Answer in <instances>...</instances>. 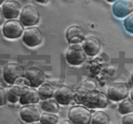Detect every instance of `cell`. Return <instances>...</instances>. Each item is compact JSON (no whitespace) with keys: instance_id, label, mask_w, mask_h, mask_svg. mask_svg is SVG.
Returning a JSON list of instances; mask_svg holds the SVG:
<instances>
[{"instance_id":"cell-28","label":"cell","mask_w":133,"mask_h":124,"mask_svg":"<svg viewBox=\"0 0 133 124\" xmlns=\"http://www.w3.org/2000/svg\"><path fill=\"white\" fill-rule=\"evenodd\" d=\"M60 124H74L70 120H64Z\"/></svg>"},{"instance_id":"cell-20","label":"cell","mask_w":133,"mask_h":124,"mask_svg":"<svg viewBox=\"0 0 133 124\" xmlns=\"http://www.w3.org/2000/svg\"><path fill=\"white\" fill-rule=\"evenodd\" d=\"M42 111L51 113H57L59 111V103L55 100V99L49 98L44 100L41 105Z\"/></svg>"},{"instance_id":"cell-32","label":"cell","mask_w":133,"mask_h":124,"mask_svg":"<svg viewBox=\"0 0 133 124\" xmlns=\"http://www.w3.org/2000/svg\"><path fill=\"white\" fill-rule=\"evenodd\" d=\"M31 124H42L41 123H39V122H37V121H36V122H34V123H31Z\"/></svg>"},{"instance_id":"cell-12","label":"cell","mask_w":133,"mask_h":124,"mask_svg":"<svg viewBox=\"0 0 133 124\" xmlns=\"http://www.w3.org/2000/svg\"><path fill=\"white\" fill-rule=\"evenodd\" d=\"M112 11L117 18L129 15L133 12V0H118L113 5Z\"/></svg>"},{"instance_id":"cell-7","label":"cell","mask_w":133,"mask_h":124,"mask_svg":"<svg viewBox=\"0 0 133 124\" xmlns=\"http://www.w3.org/2000/svg\"><path fill=\"white\" fill-rule=\"evenodd\" d=\"M24 32V25L18 19H9L3 27V34L8 39H16Z\"/></svg>"},{"instance_id":"cell-9","label":"cell","mask_w":133,"mask_h":124,"mask_svg":"<svg viewBox=\"0 0 133 124\" xmlns=\"http://www.w3.org/2000/svg\"><path fill=\"white\" fill-rule=\"evenodd\" d=\"M24 74V68L22 65L16 63H9L4 68L3 78L6 83L12 85Z\"/></svg>"},{"instance_id":"cell-33","label":"cell","mask_w":133,"mask_h":124,"mask_svg":"<svg viewBox=\"0 0 133 124\" xmlns=\"http://www.w3.org/2000/svg\"><path fill=\"white\" fill-rule=\"evenodd\" d=\"M131 81H132V83H133V72L132 73V75H131Z\"/></svg>"},{"instance_id":"cell-5","label":"cell","mask_w":133,"mask_h":124,"mask_svg":"<svg viewBox=\"0 0 133 124\" xmlns=\"http://www.w3.org/2000/svg\"><path fill=\"white\" fill-rule=\"evenodd\" d=\"M42 114V109L36 103L25 105L21 108L19 116L23 121L28 123L39 121Z\"/></svg>"},{"instance_id":"cell-18","label":"cell","mask_w":133,"mask_h":124,"mask_svg":"<svg viewBox=\"0 0 133 124\" xmlns=\"http://www.w3.org/2000/svg\"><path fill=\"white\" fill-rule=\"evenodd\" d=\"M23 87L18 85H11L6 89L7 100L12 103H15L19 100L22 94Z\"/></svg>"},{"instance_id":"cell-35","label":"cell","mask_w":133,"mask_h":124,"mask_svg":"<svg viewBox=\"0 0 133 124\" xmlns=\"http://www.w3.org/2000/svg\"><path fill=\"white\" fill-rule=\"evenodd\" d=\"M0 83H1V78H0Z\"/></svg>"},{"instance_id":"cell-1","label":"cell","mask_w":133,"mask_h":124,"mask_svg":"<svg viewBox=\"0 0 133 124\" xmlns=\"http://www.w3.org/2000/svg\"><path fill=\"white\" fill-rule=\"evenodd\" d=\"M107 94L97 89L90 90L76 102L89 109L105 108L109 104Z\"/></svg>"},{"instance_id":"cell-27","label":"cell","mask_w":133,"mask_h":124,"mask_svg":"<svg viewBox=\"0 0 133 124\" xmlns=\"http://www.w3.org/2000/svg\"><path fill=\"white\" fill-rule=\"evenodd\" d=\"M4 18H5V17H4L2 9H1V8H0V25H1L3 23Z\"/></svg>"},{"instance_id":"cell-15","label":"cell","mask_w":133,"mask_h":124,"mask_svg":"<svg viewBox=\"0 0 133 124\" xmlns=\"http://www.w3.org/2000/svg\"><path fill=\"white\" fill-rule=\"evenodd\" d=\"M2 10L5 18L7 19H15L19 14L20 5L16 0H6L3 4Z\"/></svg>"},{"instance_id":"cell-6","label":"cell","mask_w":133,"mask_h":124,"mask_svg":"<svg viewBox=\"0 0 133 124\" xmlns=\"http://www.w3.org/2000/svg\"><path fill=\"white\" fill-rule=\"evenodd\" d=\"M43 34L40 28L35 26L28 27L23 33L22 41L30 47H35L42 42Z\"/></svg>"},{"instance_id":"cell-24","label":"cell","mask_w":133,"mask_h":124,"mask_svg":"<svg viewBox=\"0 0 133 124\" xmlns=\"http://www.w3.org/2000/svg\"><path fill=\"white\" fill-rule=\"evenodd\" d=\"M123 23L125 29L130 33L133 34V13H131L125 18Z\"/></svg>"},{"instance_id":"cell-26","label":"cell","mask_w":133,"mask_h":124,"mask_svg":"<svg viewBox=\"0 0 133 124\" xmlns=\"http://www.w3.org/2000/svg\"><path fill=\"white\" fill-rule=\"evenodd\" d=\"M122 124H133V114H127L123 117Z\"/></svg>"},{"instance_id":"cell-34","label":"cell","mask_w":133,"mask_h":124,"mask_svg":"<svg viewBox=\"0 0 133 124\" xmlns=\"http://www.w3.org/2000/svg\"><path fill=\"white\" fill-rule=\"evenodd\" d=\"M4 1H5V0H0V5H1L2 3H3Z\"/></svg>"},{"instance_id":"cell-29","label":"cell","mask_w":133,"mask_h":124,"mask_svg":"<svg viewBox=\"0 0 133 124\" xmlns=\"http://www.w3.org/2000/svg\"><path fill=\"white\" fill-rule=\"evenodd\" d=\"M37 2L40 3H43V4H45L49 1V0H36Z\"/></svg>"},{"instance_id":"cell-3","label":"cell","mask_w":133,"mask_h":124,"mask_svg":"<svg viewBox=\"0 0 133 124\" xmlns=\"http://www.w3.org/2000/svg\"><path fill=\"white\" fill-rule=\"evenodd\" d=\"M40 17V12L36 6L32 5H27L21 10L19 21L24 26L31 27L38 23Z\"/></svg>"},{"instance_id":"cell-22","label":"cell","mask_w":133,"mask_h":124,"mask_svg":"<svg viewBox=\"0 0 133 124\" xmlns=\"http://www.w3.org/2000/svg\"><path fill=\"white\" fill-rule=\"evenodd\" d=\"M133 111V102L131 98H126L122 100L119 104L118 112L121 114L125 115L129 114Z\"/></svg>"},{"instance_id":"cell-11","label":"cell","mask_w":133,"mask_h":124,"mask_svg":"<svg viewBox=\"0 0 133 124\" xmlns=\"http://www.w3.org/2000/svg\"><path fill=\"white\" fill-rule=\"evenodd\" d=\"M74 94L75 91L70 87L61 85L54 91L53 97L59 104L67 105L74 99Z\"/></svg>"},{"instance_id":"cell-17","label":"cell","mask_w":133,"mask_h":124,"mask_svg":"<svg viewBox=\"0 0 133 124\" xmlns=\"http://www.w3.org/2000/svg\"><path fill=\"white\" fill-rule=\"evenodd\" d=\"M97 89V84L94 80L90 79H86L82 81L81 85L77 88L74 94V100L77 102L81 97L87 94L90 90Z\"/></svg>"},{"instance_id":"cell-19","label":"cell","mask_w":133,"mask_h":124,"mask_svg":"<svg viewBox=\"0 0 133 124\" xmlns=\"http://www.w3.org/2000/svg\"><path fill=\"white\" fill-rule=\"evenodd\" d=\"M54 89L51 84L48 83H44L42 84L38 89L39 97L42 100L51 98L54 94Z\"/></svg>"},{"instance_id":"cell-30","label":"cell","mask_w":133,"mask_h":124,"mask_svg":"<svg viewBox=\"0 0 133 124\" xmlns=\"http://www.w3.org/2000/svg\"><path fill=\"white\" fill-rule=\"evenodd\" d=\"M131 99H132V102H133V89L131 90Z\"/></svg>"},{"instance_id":"cell-14","label":"cell","mask_w":133,"mask_h":124,"mask_svg":"<svg viewBox=\"0 0 133 124\" xmlns=\"http://www.w3.org/2000/svg\"><path fill=\"white\" fill-rule=\"evenodd\" d=\"M66 37L70 44H77L84 41L85 34L80 26L74 25L68 27L67 29Z\"/></svg>"},{"instance_id":"cell-16","label":"cell","mask_w":133,"mask_h":124,"mask_svg":"<svg viewBox=\"0 0 133 124\" xmlns=\"http://www.w3.org/2000/svg\"><path fill=\"white\" fill-rule=\"evenodd\" d=\"M39 99L40 97L38 92L35 88L23 87V90L19 100L20 104L25 105L36 103L39 102Z\"/></svg>"},{"instance_id":"cell-10","label":"cell","mask_w":133,"mask_h":124,"mask_svg":"<svg viewBox=\"0 0 133 124\" xmlns=\"http://www.w3.org/2000/svg\"><path fill=\"white\" fill-rule=\"evenodd\" d=\"M107 94L110 100L119 102L127 98L129 95V87L125 83H114L109 87Z\"/></svg>"},{"instance_id":"cell-21","label":"cell","mask_w":133,"mask_h":124,"mask_svg":"<svg viewBox=\"0 0 133 124\" xmlns=\"http://www.w3.org/2000/svg\"><path fill=\"white\" fill-rule=\"evenodd\" d=\"M110 117L105 111H98L92 116L91 124H110Z\"/></svg>"},{"instance_id":"cell-13","label":"cell","mask_w":133,"mask_h":124,"mask_svg":"<svg viewBox=\"0 0 133 124\" xmlns=\"http://www.w3.org/2000/svg\"><path fill=\"white\" fill-rule=\"evenodd\" d=\"M82 46L87 55L94 56L100 51L101 42L96 36H89L84 39Z\"/></svg>"},{"instance_id":"cell-8","label":"cell","mask_w":133,"mask_h":124,"mask_svg":"<svg viewBox=\"0 0 133 124\" xmlns=\"http://www.w3.org/2000/svg\"><path fill=\"white\" fill-rule=\"evenodd\" d=\"M24 77L25 82L31 87L37 88L44 82V72L36 67H31L25 71Z\"/></svg>"},{"instance_id":"cell-2","label":"cell","mask_w":133,"mask_h":124,"mask_svg":"<svg viewBox=\"0 0 133 124\" xmlns=\"http://www.w3.org/2000/svg\"><path fill=\"white\" fill-rule=\"evenodd\" d=\"M68 118L74 124H90L92 120V114L89 108L79 105L70 109Z\"/></svg>"},{"instance_id":"cell-25","label":"cell","mask_w":133,"mask_h":124,"mask_svg":"<svg viewBox=\"0 0 133 124\" xmlns=\"http://www.w3.org/2000/svg\"><path fill=\"white\" fill-rule=\"evenodd\" d=\"M7 97H6V90L4 88L0 87V106L5 105L6 103Z\"/></svg>"},{"instance_id":"cell-23","label":"cell","mask_w":133,"mask_h":124,"mask_svg":"<svg viewBox=\"0 0 133 124\" xmlns=\"http://www.w3.org/2000/svg\"><path fill=\"white\" fill-rule=\"evenodd\" d=\"M59 118L55 113L45 112L42 113L40 118V122L42 124H57Z\"/></svg>"},{"instance_id":"cell-4","label":"cell","mask_w":133,"mask_h":124,"mask_svg":"<svg viewBox=\"0 0 133 124\" xmlns=\"http://www.w3.org/2000/svg\"><path fill=\"white\" fill-rule=\"evenodd\" d=\"M87 54L83 46L79 44H71L66 53V59L71 65H79L85 61Z\"/></svg>"},{"instance_id":"cell-31","label":"cell","mask_w":133,"mask_h":124,"mask_svg":"<svg viewBox=\"0 0 133 124\" xmlns=\"http://www.w3.org/2000/svg\"><path fill=\"white\" fill-rule=\"evenodd\" d=\"M107 1H109V2H110V3H113V2H115V1H118V0H107Z\"/></svg>"}]
</instances>
